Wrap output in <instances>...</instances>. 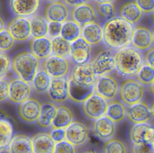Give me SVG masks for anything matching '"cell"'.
I'll return each instance as SVG.
<instances>
[{
	"instance_id": "obj_53",
	"label": "cell",
	"mask_w": 154,
	"mask_h": 153,
	"mask_svg": "<svg viewBox=\"0 0 154 153\" xmlns=\"http://www.w3.org/2000/svg\"><path fill=\"white\" fill-rule=\"evenodd\" d=\"M81 153H97V152H96L95 151L93 150V149H88V150L83 151V152H81Z\"/></svg>"
},
{
	"instance_id": "obj_16",
	"label": "cell",
	"mask_w": 154,
	"mask_h": 153,
	"mask_svg": "<svg viewBox=\"0 0 154 153\" xmlns=\"http://www.w3.org/2000/svg\"><path fill=\"white\" fill-rule=\"evenodd\" d=\"M42 103L35 98L29 99L19 104L17 113L20 119L27 123L37 122L40 114Z\"/></svg>"
},
{
	"instance_id": "obj_54",
	"label": "cell",
	"mask_w": 154,
	"mask_h": 153,
	"mask_svg": "<svg viewBox=\"0 0 154 153\" xmlns=\"http://www.w3.org/2000/svg\"><path fill=\"white\" fill-rule=\"evenodd\" d=\"M0 153H10L8 149H0Z\"/></svg>"
},
{
	"instance_id": "obj_37",
	"label": "cell",
	"mask_w": 154,
	"mask_h": 153,
	"mask_svg": "<svg viewBox=\"0 0 154 153\" xmlns=\"http://www.w3.org/2000/svg\"><path fill=\"white\" fill-rule=\"evenodd\" d=\"M102 153H128L126 143L117 138H112L105 142Z\"/></svg>"
},
{
	"instance_id": "obj_30",
	"label": "cell",
	"mask_w": 154,
	"mask_h": 153,
	"mask_svg": "<svg viewBox=\"0 0 154 153\" xmlns=\"http://www.w3.org/2000/svg\"><path fill=\"white\" fill-rule=\"evenodd\" d=\"M57 108L58 107L54 103H42L40 117L37 121L38 125L43 128H46L51 126L56 115Z\"/></svg>"
},
{
	"instance_id": "obj_31",
	"label": "cell",
	"mask_w": 154,
	"mask_h": 153,
	"mask_svg": "<svg viewBox=\"0 0 154 153\" xmlns=\"http://www.w3.org/2000/svg\"><path fill=\"white\" fill-rule=\"evenodd\" d=\"M29 19L32 37L42 38L48 37L49 22L43 16L37 14Z\"/></svg>"
},
{
	"instance_id": "obj_5",
	"label": "cell",
	"mask_w": 154,
	"mask_h": 153,
	"mask_svg": "<svg viewBox=\"0 0 154 153\" xmlns=\"http://www.w3.org/2000/svg\"><path fill=\"white\" fill-rule=\"evenodd\" d=\"M144 95V86L135 79H126L120 84L118 95L125 105L129 106L142 101Z\"/></svg>"
},
{
	"instance_id": "obj_35",
	"label": "cell",
	"mask_w": 154,
	"mask_h": 153,
	"mask_svg": "<svg viewBox=\"0 0 154 153\" xmlns=\"http://www.w3.org/2000/svg\"><path fill=\"white\" fill-rule=\"evenodd\" d=\"M52 55L62 58H70L71 43L61 36L51 39Z\"/></svg>"
},
{
	"instance_id": "obj_24",
	"label": "cell",
	"mask_w": 154,
	"mask_h": 153,
	"mask_svg": "<svg viewBox=\"0 0 154 153\" xmlns=\"http://www.w3.org/2000/svg\"><path fill=\"white\" fill-rule=\"evenodd\" d=\"M91 46H97L103 42V25L95 21L82 26L81 37Z\"/></svg>"
},
{
	"instance_id": "obj_58",
	"label": "cell",
	"mask_w": 154,
	"mask_h": 153,
	"mask_svg": "<svg viewBox=\"0 0 154 153\" xmlns=\"http://www.w3.org/2000/svg\"><path fill=\"white\" fill-rule=\"evenodd\" d=\"M152 143H153V146H154V140H153V141Z\"/></svg>"
},
{
	"instance_id": "obj_56",
	"label": "cell",
	"mask_w": 154,
	"mask_h": 153,
	"mask_svg": "<svg viewBox=\"0 0 154 153\" xmlns=\"http://www.w3.org/2000/svg\"><path fill=\"white\" fill-rule=\"evenodd\" d=\"M152 20L153 23L154 24V11L152 13Z\"/></svg>"
},
{
	"instance_id": "obj_43",
	"label": "cell",
	"mask_w": 154,
	"mask_h": 153,
	"mask_svg": "<svg viewBox=\"0 0 154 153\" xmlns=\"http://www.w3.org/2000/svg\"><path fill=\"white\" fill-rule=\"evenodd\" d=\"M62 23L57 22H49L48 37L51 39L61 35Z\"/></svg>"
},
{
	"instance_id": "obj_41",
	"label": "cell",
	"mask_w": 154,
	"mask_h": 153,
	"mask_svg": "<svg viewBox=\"0 0 154 153\" xmlns=\"http://www.w3.org/2000/svg\"><path fill=\"white\" fill-rule=\"evenodd\" d=\"M54 153H76L75 146L66 140L56 143Z\"/></svg>"
},
{
	"instance_id": "obj_34",
	"label": "cell",
	"mask_w": 154,
	"mask_h": 153,
	"mask_svg": "<svg viewBox=\"0 0 154 153\" xmlns=\"http://www.w3.org/2000/svg\"><path fill=\"white\" fill-rule=\"evenodd\" d=\"M97 18L104 21H107L117 17V10L114 2H105L94 4Z\"/></svg>"
},
{
	"instance_id": "obj_36",
	"label": "cell",
	"mask_w": 154,
	"mask_h": 153,
	"mask_svg": "<svg viewBox=\"0 0 154 153\" xmlns=\"http://www.w3.org/2000/svg\"><path fill=\"white\" fill-rule=\"evenodd\" d=\"M13 137V128L11 124L5 119H1L0 120V149L7 148Z\"/></svg>"
},
{
	"instance_id": "obj_39",
	"label": "cell",
	"mask_w": 154,
	"mask_h": 153,
	"mask_svg": "<svg viewBox=\"0 0 154 153\" xmlns=\"http://www.w3.org/2000/svg\"><path fill=\"white\" fill-rule=\"evenodd\" d=\"M0 51L7 52L10 50L14 46L16 40L10 32L5 28L0 31Z\"/></svg>"
},
{
	"instance_id": "obj_7",
	"label": "cell",
	"mask_w": 154,
	"mask_h": 153,
	"mask_svg": "<svg viewBox=\"0 0 154 153\" xmlns=\"http://www.w3.org/2000/svg\"><path fill=\"white\" fill-rule=\"evenodd\" d=\"M108 105L106 100L93 92L81 103V110L85 118L94 121L105 115Z\"/></svg>"
},
{
	"instance_id": "obj_8",
	"label": "cell",
	"mask_w": 154,
	"mask_h": 153,
	"mask_svg": "<svg viewBox=\"0 0 154 153\" xmlns=\"http://www.w3.org/2000/svg\"><path fill=\"white\" fill-rule=\"evenodd\" d=\"M70 59L51 55L42 61L40 68L45 70L53 79L69 76L71 67Z\"/></svg>"
},
{
	"instance_id": "obj_38",
	"label": "cell",
	"mask_w": 154,
	"mask_h": 153,
	"mask_svg": "<svg viewBox=\"0 0 154 153\" xmlns=\"http://www.w3.org/2000/svg\"><path fill=\"white\" fill-rule=\"evenodd\" d=\"M135 77L143 86L150 85L154 81V69L144 64Z\"/></svg>"
},
{
	"instance_id": "obj_22",
	"label": "cell",
	"mask_w": 154,
	"mask_h": 153,
	"mask_svg": "<svg viewBox=\"0 0 154 153\" xmlns=\"http://www.w3.org/2000/svg\"><path fill=\"white\" fill-rule=\"evenodd\" d=\"M153 43V33L148 28L140 25L134 26L131 43L132 47L140 51L147 50Z\"/></svg>"
},
{
	"instance_id": "obj_19",
	"label": "cell",
	"mask_w": 154,
	"mask_h": 153,
	"mask_svg": "<svg viewBox=\"0 0 154 153\" xmlns=\"http://www.w3.org/2000/svg\"><path fill=\"white\" fill-rule=\"evenodd\" d=\"M70 19L78 23L81 27L97 20L94 5L90 2L84 3L70 9Z\"/></svg>"
},
{
	"instance_id": "obj_45",
	"label": "cell",
	"mask_w": 154,
	"mask_h": 153,
	"mask_svg": "<svg viewBox=\"0 0 154 153\" xmlns=\"http://www.w3.org/2000/svg\"><path fill=\"white\" fill-rule=\"evenodd\" d=\"M132 152V153H154V146L153 143L133 145Z\"/></svg>"
},
{
	"instance_id": "obj_55",
	"label": "cell",
	"mask_w": 154,
	"mask_h": 153,
	"mask_svg": "<svg viewBox=\"0 0 154 153\" xmlns=\"http://www.w3.org/2000/svg\"><path fill=\"white\" fill-rule=\"evenodd\" d=\"M58 1V0H42V1H45V2H54V1Z\"/></svg>"
},
{
	"instance_id": "obj_4",
	"label": "cell",
	"mask_w": 154,
	"mask_h": 153,
	"mask_svg": "<svg viewBox=\"0 0 154 153\" xmlns=\"http://www.w3.org/2000/svg\"><path fill=\"white\" fill-rule=\"evenodd\" d=\"M40 61L29 51L23 50L12 58V71L16 77L31 83L40 68Z\"/></svg>"
},
{
	"instance_id": "obj_12",
	"label": "cell",
	"mask_w": 154,
	"mask_h": 153,
	"mask_svg": "<svg viewBox=\"0 0 154 153\" xmlns=\"http://www.w3.org/2000/svg\"><path fill=\"white\" fill-rule=\"evenodd\" d=\"M6 29L16 41L24 42L32 38L30 19L22 17H13L6 25Z\"/></svg>"
},
{
	"instance_id": "obj_18",
	"label": "cell",
	"mask_w": 154,
	"mask_h": 153,
	"mask_svg": "<svg viewBox=\"0 0 154 153\" xmlns=\"http://www.w3.org/2000/svg\"><path fill=\"white\" fill-rule=\"evenodd\" d=\"M92 46L82 37L71 43L70 60L75 65H81L90 62Z\"/></svg>"
},
{
	"instance_id": "obj_28",
	"label": "cell",
	"mask_w": 154,
	"mask_h": 153,
	"mask_svg": "<svg viewBox=\"0 0 154 153\" xmlns=\"http://www.w3.org/2000/svg\"><path fill=\"white\" fill-rule=\"evenodd\" d=\"M73 119L74 115L72 110L65 105H61L57 108L51 127L53 129H66L74 121Z\"/></svg>"
},
{
	"instance_id": "obj_46",
	"label": "cell",
	"mask_w": 154,
	"mask_h": 153,
	"mask_svg": "<svg viewBox=\"0 0 154 153\" xmlns=\"http://www.w3.org/2000/svg\"><path fill=\"white\" fill-rule=\"evenodd\" d=\"M50 134L55 143L61 142L66 139V130L62 128L53 129Z\"/></svg>"
},
{
	"instance_id": "obj_42",
	"label": "cell",
	"mask_w": 154,
	"mask_h": 153,
	"mask_svg": "<svg viewBox=\"0 0 154 153\" xmlns=\"http://www.w3.org/2000/svg\"><path fill=\"white\" fill-rule=\"evenodd\" d=\"M142 12L145 14L154 11V0H134Z\"/></svg>"
},
{
	"instance_id": "obj_3",
	"label": "cell",
	"mask_w": 154,
	"mask_h": 153,
	"mask_svg": "<svg viewBox=\"0 0 154 153\" xmlns=\"http://www.w3.org/2000/svg\"><path fill=\"white\" fill-rule=\"evenodd\" d=\"M144 64V55L132 46L115 53V71L123 77L128 79L135 76Z\"/></svg>"
},
{
	"instance_id": "obj_17",
	"label": "cell",
	"mask_w": 154,
	"mask_h": 153,
	"mask_svg": "<svg viewBox=\"0 0 154 153\" xmlns=\"http://www.w3.org/2000/svg\"><path fill=\"white\" fill-rule=\"evenodd\" d=\"M129 136L132 145L152 143L154 140V127L147 122L134 124L130 129Z\"/></svg>"
},
{
	"instance_id": "obj_20",
	"label": "cell",
	"mask_w": 154,
	"mask_h": 153,
	"mask_svg": "<svg viewBox=\"0 0 154 153\" xmlns=\"http://www.w3.org/2000/svg\"><path fill=\"white\" fill-rule=\"evenodd\" d=\"M92 129L96 137L106 142L113 138L116 131V124L104 115L93 121Z\"/></svg>"
},
{
	"instance_id": "obj_27",
	"label": "cell",
	"mask_w": 154,
	"mask_h": 153,
	"mask_svg": "<svg viewBox=\"0 0 154 153\" xmlns=\"http://www.w3.org/2000/svg\"><path fill=\"white\" fill-rule=\"evenodd\" d=\"M7 149L10 153H33L32 138L23 134H16Z\"/></svg>"
},
{
	"instance_id": "obj_47",
	"label": "cell",
	"mask_w": 154,
	"mask_h": 153,
	"mask_svg": "<svg viewBox=\"0 0 154 153\" xmlns=\"http://www.w3.org/2000/svg\"><path fill=\"white\" fill-rule=\"evenodd\" d=\"M144 64L154 69V47H151L144 54Z\"/></svg>"
},
{
	"instance_id": "obj_40",
	"label": "cell",
	"mask_w": 154,
	"mask_h": 153,
	"mask_svg": "<svg viewBox=\"0 0 154 153\" xmlns=\"http://www.w3.org/2000/svg\"><path fill=\"white\" fill-rule=\"evenodd\" d=\"M0 79H4L6 78V76L12 70V59L7 52H0Z\"/></svg>"
},
{
	"instance_id": "obj_33",
	"label": "cell",
	"mask_w": 154,
	"mask_h": 153,
	"mask_svg": "<svg viewBox=\"0 0 154 153\" xmlns=\"http://www.w3.org/2000/svg\"><path fill=\"white\" fill-rule=\"evenodd\" d=\"M82 27L72 19H69L63 23L61 37L72 43L81 37Z\"/></svg>"
},
{
	"instance_id": "obj_29",
	"label": "cell",
	"mask_w": 154,
	"mask_h": 153,
	"mask_svg": "<svg viewBox=\"0 0 154 153\" xmlns=\"http://www.w3.org/2000/svg\"><path fill=\"white\" fill-rule=\"evenodd\" d=\"M127 108L119 100H113L108 103L105 115L116 124L123 121L126 118Z\"/></svg>"
},
{
	"instance_id": "obj_13",
	"label": "cell",
	"mask_w": 154,
	"mask_h": 153,
	"mask_svg": "<svg viewBox=\"0 0 154 153\" xmlns=\"http://www.w3.org/2000/svg\"><path fill=\"white\" fill-rule=\"evenodd\" d=\"M31 83L17 77L9 80L8 100L14 103L20 104L31 97L32 93Z\"/></svg>"
},
{
	"instance_id": "obj_50",
	"label": "cell",
	"mask_w": 154,
	"mask_h": 153,
	"mask_svg": "<svg viewBox=\"0 0 154 153\" xmlns=\"http://www.w3.org/2000/svg\"><path fill=\"white\" fill-rule=\"evenodd\" d=\"M96 3H105V2H115L117 0H93Z\"/></svg>"
},
{
	"instance_id": "obj_26",
	"label": "cell",
	"mask_w": 154,
	"mask_h": 153,
	"mask_svg": "<svg viewBox=\"0 0 154 153\" xmlns=\"http://www.w3.org/2000/svg\"><path fill=\"white\" fill-rule=\"evenodd\" d=\"M31 138L33 153H54L56 143L50 133L38 132Z\"/></svg>"
},
{
	"instance_id": "obj_6",
	"label": "cell",
	"mask_w": 154,
	"mask_h": 153,
	"mask_svg": "<svg viewBox=\"0 0 154 153\" xmlns=\"http://www.w3.org/2000/svg\"><path fill=\"white\" fill-rule=\"evenodd\" d=\"M115 53L116 52L105 48L90 61L96 77L111 74L115 70Z\"/></svg>"
},
{
	"instance_id": "obj_44",
	"label": "cell",
	"mask_w": 154,
	"mask_h": 153,
	"mask_svg": "<svg viewBox=\"0 0 154 153\" xmlns=\"http://www.w3.org/2000/svg\"><path fill=\"white\" fill-rule=\"evenodd\" d=\"M9 80L6 78L0 79V101L2 103L8 99Z\"/></svg>"
},
{
	"instance_id": "obj_11",
	"label": "cell",
	"mask_w": 154,
	"mask_h": 153,
	"mask_svg": "<svg viewBox=\"0 0 154 153\" xmlns=\"http://www.w3.org/2000/svg\"><path fill=\"white\" fill-rule=\"evenodd\" d=\"M43 16L49 22L63 24L70 19V7L63 0L48 2L44 7Z\"/></svg>"
},
{
	"instance_id": "obj_15",
	"label": "cell",
	"mask_w": 154,
	"mask_h": 153,
	"mask_svg": "<svg viewBox=\"0 0 154 153\" xmlns=\"http://www.w3.org/2000/svg\"><path fill=\"white\" fill-rule=\"evenodd\" d=\"M65 130V140L75 147L84 145L89 139V129L88 127L81 121H73Z\"/></svg>"
},
{
	"instance_id": "obj_52",
	"label": "cell",
	"mask_w": 154,
	"mask_h": 153,
	"mask_svg": "<svg viewBox=\"0 0 154 153\" xmlns=\"http://www.w3.org/2000/svg\"><path fill=\"white\" fill-rule=\"evenodd\" d=\"M151 110V113H152V117L154 119V102L152 105V107L150 109Z\"/></svg>"
},
{
	"instance_id": "obj_2",
	"label": "cell",
	"mask_w": 154,
	"mask_h": 153,
	"mask_svg": "<svg viewBox=\"0 0 154 153\" xmlns=\"http://www.w3.org/2000/svg\"><path fill=\"white\" fill-rule=\"evenodd\" d=\"M103 44L105 48L117 52L129 46L132 43L134 26L117 16L103 25Z\"/></svg>"
},
{
	"instance_id": "obj_21",
	"label": "cell",
	"mask_w": 154,
	"mask_h": 153,
	"mask_svg": "<svg viewBox=\"0 0 154 153\" xmlns=\"http://www.w3.org/2000/svg\"><path fill=\"white\" fill-rule=\"evenodd\" d=\"M152 117L151 110L148 104L141 101L127 107L126 118L133 124L147 122Z\"/></svg>"
},
{
	"instance_id": "obj_9",
	"label": "cell",
	"mask_w": 154,
	"mask_h": 153,
	"mask_svg": "<svg viewBox=\"0 0 154 153\" xmlns=\"http://www.w3.org/2000/svg\"><path fill=\"white\" fill-rule=\"evenodd\" d=\"M119 88L120 84L116 77L108 74L96 78L94 92L107 101H112L119 95Z\"/></svg>"
},
{
	"instance_id": "obj_49",
	"label": "cell",
	"mask_w": 154,
	"mask_h": 153,
	"mask_svg": "<svg viewBox=\"0 0 154 153\" xmlns=\"http://www.w3.org/2000/svg\"><path fill=\"white\" fill-rule=\"evenodd\" d=\"M6 25L5 20L2 18V16L0 17V31H2V30L5 29L6 28Z\"/></svg>"
},
{
	"instance_id": "obj_14",
	"label": "cell",
	"mask_w": 154,
	"mask_h": 153,
	"mask_svg": "<svg viewBox=\"0 0 154 153\" xmlns=\"http://www.w3.org/2000/svg\"><path fill=\"white\" fill-rule=\"evenodd\" d=\"M46 94L47 97L54 103L66 102L69 99V76L53 78Z\"/></svg>"
},
{
	"instance_id": "obj_25",
	"label": "cell",
	"mask_w": 154,
	"mask_h": 153,
	"mask_svg": "<svg viewBox=\"0 0 154 153\" xmlns=\"http://www.w3.org/2000/svg\"><path fill=\"white\" fill-rule=\"evenodd\" d=\"M143 12L134 1H128L122 3L118 8L119 17L132 25H136L142 18Z\"/></svg>"
},
{
	"instance_id": "obj_32",
	"label": "cell",
	"mask_w": 154,
	"mask_h": 153,
	"mask_svg": "<svg viewBox=\"0 0 154 153\" xmlns=\"http://www.w3.org/2000/svg\"><path fill=\"white\" fill-rule=\"evenodd\" d=\"M52 78L42 68H40L32 80L31 85L32 89L38 93H46L51 83Z\"/></svg>"
},
{
	"instance_id": "obj_48",
	"label": "cell",
	"mask_w": 154,
	"mask_h": 153,
	"mask_svg": "<svg viewBox=\"0 0 154 153\" xmlns=\"http://www.w3.org/2000/svg\"><path fill=\"white\" fill-rule=\"evenodd\" d=\"M69 7H73L84 3L90 2L91 0H63Z\"/></svg>"
},
{
	"instance_id": "obj_57",
	"label": "cell",
	"mask_w": 154,
	"mask_h": 153,
	"mask_svg": "<svg viewBox=\"0 0 154 153\" xmlns=\"http://www.w3.org/2000/svg\"><path fill=\"white\" fill-rule=\"evenodd\" d=\"M152 33H153V44H154V29H153Z\"/></svg>"
},
{
	"instance_id": "obj_23",
	"label": "cell",
	"mask_w": 154,
	"mask_h": 153,
	"mask_svg": "<svg viewBox=\"0 0 154 153\" xmlns=\"http://www.w3.org/2000/svg\"><path fill=\"white\" fill-rule=\"evenodd\" d=\"M29 52L40 61H43L52 55L51 39L48 37H32L29 40Z\"/></svg>"
},
{
	"instance_id": "obj_10",
	"label": "cell",
	"mask_w": 154,
	"mask_h": 153,
	"mask_svg": "<svg viewBox=\"0 0 154 153\" xmlns=\"http://www.w3.org/2000/svg\"><path fill=\"white\" fill-rule=\"evenodd\" d=\"M42 0H7V7L14 17L30 19L38 14Z\"/></svg>"
},
{
	"instance_id": "obj_1",
	"label": "cell",
	"mask_w": 154,
	"mask_h": 153,
	"mask_svg": "<svg viewBox=\"0 0 154 153\" xmlns=\"http://www.w3.org/2000/svg\"><path fill=\"white\" fill-rule=\"evenodd\" d=\"M69 99L76 103H83L94 92L96 76L90 62L75 65L69 75Z\"/></svg>"
},
{
	"instance_id": "obj_51",
	"label": "cell",
	"mask_w": 154,
	"mask_h": 153,
	"mask_svg": "<svg viewBox=\"0 0 154 153\" xmlns=\"http://www.w3.org/2000/svg\"><path fill=\"white\" fill-rule=\"evenodd\" d=\"M149 91L150 93L154 96V81L149 85Z\"/></svg>"
}]
</instances>
